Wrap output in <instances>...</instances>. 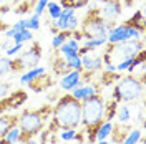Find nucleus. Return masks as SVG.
I'll list each match as a JSON object with an SVG mask.
<instances>
[{"mask_svg":"<svg viewBox=\"0 0 146 144\" xmlns=\"http://www.w3.org/2000/svg\"><path fill=\"white\" fill-rule=\"evenodd\" d=\"M46 12H48V15L52 20H56V18L60 17V13H62V7H60V3H55V2H48V5H46Z\"/></svg>","mask_w":146,"mask_h":144,"instance_id":"cd10ccee","label":"nucleus"},{"mask_svg":"<svg viewBox=\"0 0 146 144\" xmlns=\"http://www.w3.org/2000/svg\"><path fill=\"white\" fill-rule=\"evenodd\" d=\"M55 85L53 78L48 75V73H42V75H38L36 78H33L32 81H28L27 86L30 91H33V93H42V91H46L50 90L52 86Z\"/></svg>","mask_w":146,"mask_h":144,"instance_id":"9b49d317","label":"nucleus"},{"mask_svg":"<svg viewBox=\"0 0 146 144\" xmlns=\"http://www.w3.org/2000/svg\"><path fill=\"white\" fill-rule=\"evenodd\" d=\"M141 50H145V43L141 38H131V40H125V42H118V43H108L105 52L101 53V61H103V65H116L123 60L136 56Z\"/></svg>","mask_w":146,"mask_h":144,"instance_id":"20e7f679","label":"nucleus"},{"mask_svg":"<svg viewBox=\"0 0 146 144\" xmlns=\"http://www.w3.org/2000/svg\"><path fill=\"white\" fill-rule=\"evenodd\" d=\"M15 126H18V114H12V113L0 114V139Z\"/></svg>","mask_w":146,"mask_h":144,"instance_id":"dca6fc26","label":"nucleus"},{"mask_svg":"<svg viewBox=\"0 0 146 144\" xmlns=\"http://www.w3.org/2000/svg\"><path fill=\"white\" fill-rule=\"evenodd\" d=\"M78 25H80V18L76 17V15H72L70 18H66V30L68 32L78 30Z\"/></svg>","mask_w":146,"mask_h":144,"instance_id":"2f4dec72","label":"nucleus"},{"mask_svg":"<svg viewBox=\"0 0 146 144\" xmlns=\"http://www.w3.org/2000/svg\"><path fill=\"white\" fill-rule=\"evenodd\" d=\"M82 36L86 38H103L106 40V33L108 28L103 17L100 15V7H91L88 12L85 13V17L82 18V30H80Z\"/></svg>","mask_w":146,"mask_h":144,"instance_id":"423d86ee","label":"nucleus"},{"mask_svg":"<svg viewBox=\"0 0 146 144\" xmlns=\"http://www.w3.org/2000/svg\"><path fill=\"white\" fill-rule=\"evenodd\" d=\"M12 71V58L9 56H0V78Z\"/></svg>","mask_w":146,"mask_h":144,"instance_id":"a878e982","label":"nucleus"},{"mask_svg":"<svg viewBox=\"0 0 146 144\" xmlns=\"http://www.w3.org/2000/svg\"><path fill=\"white\" fill-rule=\"evenodd\" d=\"M139 119H138V121H139V123H141V126H145V106H141V108H139Z\"/></svg>","mask_w":146,"mask_h":144,"instance_id":"4c0bfd02","label":"nucleus"},{"mask_svg":"<svg viewBox=\"0 0 146 144\" xmlns=\"http://www.w3.org/2000/svg\"><path fill=\"white\" fill-rule=\"evenodd\" d=\"M52 111H53L52 104H43L36 109H23L18 114V129H20L18 144H27L42 129H45L52 118Z\"/></svg>","mask_w":146,"mask_h":144,"instance_id":"f03ea898","label":"nucleus"},{"mask_svg":"<svg viewBox=\"0 0 146 144\" xmlns=\"http://www.w3.org/2000/svg\"><path fill=\"white\" fill-rule=\"evenodd\" d=\"M3 139L9 144H18V139H20V129H18V126L12 127L9 133L3 136Z\"/></svg>","mask_w":146,"mask_h":144,"instance_id":"c85d7f7f","label":"nucleus"},{"mask_svg":"<svg viewBox=\"0 0 146 144\" xmlns=\"http://www.w3.org/2000/svg\"><path fill=\"white\" fill-rule=\"evenodd\" d=\"M121 76H123V75L119 71H106V70H103L101 75H100V78H98V85H100L101 88H105V86H113Z\"/></svg>","mask_w":146,"mask_h":144,"instance_id":"f3484780","label":"nucleus"},{"mask_svg":"<svg viewBox=\"0 0 146 144\" xmlns=\"http://www.w3.org/2000/svg\"><path fill=\"white\" fill-rule=\"evenodd\" d=\"M22 50H23V43H13L10 48L5 50V55H7L9 58H12V56H15L17 53H20Z\"/></svg>","mask_w":146,"mask_h":144,"instance_id":"473e14b6","label":"nucleus"},{"mask_svg":"<svg viewBox=\"0 0 146 144\" xmlns=\"http://www.w3.org/2000/svg\"><path fill=\"white\" fill-rule=\"evenodd\" d=\"M10 88H12V85H10L9 81H2L0 80V99H3L5 96H9Z\"/></svg>","mask_w":146,"mask_h":144,"instance_id":"72a5a7b5","label":"nucleus"},{"mask_svg":"<svg viewBox=\"0 0 146 144\" xmlns=\"http://www.w3.org/2000/svg\"><path fill=\"white\" fill-rule=\"evenodd\" d=\"M48 2H50V0H36L35 2V13L36 15H42V13L45 12Z\"/></svg>","mask_w":146,"mask_h":144,"instance_id":"c9c22d12","label":"nucleus"},{"mask_svg":"<svg viewBox=\"0 0 146 144\" xmlns=\"http://www.w3.org/2000/svg\"><path fill=\"white\" fill-rule=\"evenodd\" d=\"M40 60H42V45L36 40H32V45L27 50H22V53L15 60H12V71L10 73H20L27 71L30 68H35V66H38Z\"/></svg>","mask_w":146,"mask_h":144,"instance_id":"0eeeda50","label":"nucleus"},{"mask_svg":"<svg viewBox=\"0 0 146 144\" xmlns=\"http://www.w3.org/2000/svg\"><path fill=\"white\" fill-rule=\"evenodd\" d=\"M131 38H141V33L135 30L133 27H128L126 23H119L115 25L108 30L106 33V42L108 43H118V42H125V40H131Z\"/></svg>","mask_w":146,"mask_h":144,"instance_id":"6e6552de","label":"nucleus"},{"mask_svg":"<svg viewBox=\"0 0 146 144\" xmlns=\"http://www.w3.org/2000/svg\"><path fill=\"white\" fill-rule=\"evenodd\" d=\"M128 27H133L135 30H138L141 35H143V32H145V15H143V12H136L133 17L126 20L125 22Z\"/></svg>","mask_w":146,"mask_h":144,"instance_id":"a211bd4d","label":"nucleus"},{"mask_svg":"<svg viewBox=\"0 0 146 144\" xmlns=\"http://www.w3.org/2000/svg\"><path fill=\"white\" fill-rule=\"evenodd\" d=\"M129 131H131V127L128 126V123H118V124H113L110 137L115 144H123V141L126 139Z\"/></svg>","mask_w":146,"mask_h":144,"instance_id":"2eb2a0df","label":"nucleus"},{"mask_svg":"<svg viewBox=\"0 0 146 144\" xmlns=\"http://www.w3.org/2000/svg\"><path fill=\"white\" fill-rule=\"evenodd\" d=\"M46 70L43 68V66H35V68H30V70H27V71L22 75V78H20V83L22 85H27L28 81H32L33 78H36L38 75H42V73H45Z\"/></svg>","mask_w":146,"mask_h":144,"instance_id":"aec40b11","label":"nucleus"},{"mask_svg":"<svg viewBox=\"0 0 146 144\" xmlns=\"http://www.w3.org/2000/svg\"><path fill=\"white\" fill-rule=\"evenodd\" d=\"M121 10H123L121 0H106V2H103V5L100 7V15L103 17L108 30L111 27H115L116 18L121 15Z\"/></svg>","mask_w":146,"mask_h":144,"instance_id":"1a4fd4ad","label":"nucleus"},{"mask_svg":"<svg viewBox=\"0 0 146 144\" xmlns=\"http://www.w3.org/2000/svg\"><path fill=\"white\" fill-rule=\"evenodd\" d=\"M33 40V33H32V30H22V32H17L15 35L12 36V42L13 43H25V42H32Z\"/></svg>","mask_w":146,"mask_h":144,"instance_id":"412c9836","label":"nucleus"},{"mask_svg":"<svg viewBox=\"0 0 146 144\" xmlns=\"http://www.w3.org/2000/svg\"><path fill=\"white\" fill-rule=\"evenodd\" d=\"M118 104L119 103L118 101H115V99L105 101V109H103V119H105V121H113V119H115Z\"/></svg>","mask_w":146,"mask_h":144,"instance_id":"6ab92c4d","label":"nucleus"},{"mask_svg":"<svg viewBox=\"0 0 146 144\" xmlns=\"http://www.w3.org/2000/svg\"><path fill=\"white\" fill-rule=\"evenodd\" d=\"M50 61H52V70L56 76H63L66 73L72 71V68L68 66V63L65 61L63 55L60 53L58 50H55V53L52 55V58H50Z\"/></svg>","mask_w":146,"mask_h":144,"instance_id":"ddd939ff","label":"nucleus"},{"mask_svg":"<svg viewBox=\"0 0 146 144\" xmlns=\"http://www.w3.org/2000/svg\"><path fill=\"white\" fill-rule=\"evenodd\" d=\"M75 133H76V129H72V127H70V129H63V131L60 133V137H62L63 141H68V143H70V141H73V137H75Z\"/></svg>","mask_w":146,"mask_h":144,"instance_id":"f704fd0d","label":"nucleus"},{"mask_svg":"<svg viewBox=\"0 0 146 144\" xmlns=\"http://www.w3.org/2000/svg\"><path fill=\"white\" fill-rule=\"evenodd\" d=\"M95 144H108V141H106V139H105V141H96Z\"/></svg>","mask_w":146,"mask_h":144,"instance_id":"ea45409f","label":"nucleus"},{"mask_svg":"<svg viewBox=\"0 0 146 144\" xmlns=\"http://www.w3.org/2000/svg\"><path fill=\"white\" fill-rule=\"evenodd\" d=\"M100 85L96 83V85H91V83H88V85H83V86H80V88H75L73 91H70L72 93L73 98H76L80 103L82 101H85L86 98H90V96H93V94H96V93H100Z\"/></svg>","mask_w":146,"mask_h":144,"instance_id":"4468645a","label":"nucleus"},{"mask_svg":"<svg viewBox=\"0 0 146 144\" xmlns=\"http://www.w3.org/2000/svg\"><path fill=\"white\" fill-rule=\"evenodd\" d=\"M141 136H143V131H139V129H131V131L128 133L126 139L123 141V144H138L139 139H141Z\"/></svg>","mask_w":146,"mask_h":144,"instance_id":"bb28decb","label":"nucleus"},{"mask_svg":"<svg viewBox=\"0 0 146 144\" xmlns=\"http://www.w3.org/2000/svg\"><path fill=\"white\" fill-rule=\"evenodd\" d=\"M116 119H118V123H128L129 119H131V111H129V106H126V104H121V106H118V109H116Z\"/></svg>","mask_w":146,"mask_h":144,"instance_id":"5701e85b","label":"nucleus"},{"mask_svg":"<svg viewBox=\"0 0 146 144\" xmlns=\"http://www.w3.org/2000/svg\"><path fill=\"white\" fill-rule=\"evenodd\" d=\"M106 45V40H103V38H86V40H83L82 46H86V48H91V50H95V48H98V46H103Z\"/></svg>","mask_w":146,"mask_h":144,"instance_id":"c756f323","label":"nucleus"},{"mask_svg":"<svg viewBox=\"0 0 146 144\" xmlns=\"http://www.w3.org/2000/svg\"><path fill=\"white\" fill-rule=\"evenodd\" d=\"M0 56H2V53H0Z\"/></svg>","mask_w":146,"mask_h":144,"instance_id":"79ce46f5","label":"nucleus"},{"mask_svg":"<svg viewBox=\"0 0 146 144\" xmlns=\"http://www.w3.org/2000/svg\"><path fill=\"white\" fill-rule=\"evenodd\" d=\"M5 30H7V25H5V23H2V22H0V32H5Z\"/></svg>","mask_w":146,"mask_h":144,"instance_id":"58836bf2","label":"nucleus"},{"mask_svg":"<svg viewBox=\"0 0 146 144\" xmlns=\"http://www.w3.org/2000/svg\"><path fill=\"white\" fill-rule=\"evenodd\" d=\"M82 121V103L73 98L72 93H65L56 99L52 111V118L48 121V129L63 131V129H76Z\"/></svg>","mask_w":146,"mask_h":144,"instance_id":"f257e3e1","label":"nucleus"},{"mask_svg":"<svg viewBox=\"0 0 146 144\" xmlns=\"http://www.w3.org/2000/svg\"><path fill=\"white\" fill-rule=\"evenodd\" d=\"M98 2H106V0H98Z\"/></svg>","mask_w":146,"mask_h":144,"instance_id":"a19ab883","label":"nucleus"},{"mask_svg":"<svg viewBox=\"0 0 146 144\" xmlns=\"http://www.w3.org/2000/svg\"><path fill=\"white\" fill-rule=\"evenodd\" d=\"M90 3V0H60V7L63 9H82V7H86Z\"/></svg>","mask_w":146,"mask_h":144,"instance_id":"b1692460","label":"nucleus"},{"mask_svg":"<svg viewBox=\"0 0 146 144\" xmlns=\"http://www.w3.org/2000/svg\"><path fill=\"white\" fill-rule=\"evenodd\" d=\"M12 45H13V42H12V38H7V40H5L3 43H0V48H2V50H7V48H10Z\"/></svg>","mask_w":146,"mask_h":144,"instance_id":"e433bc0d","label":"nucleus"},{"mask_svg":"<svg viewBox=\"0 0 146 144\" xmlns=\"http://www.w3.org/2000/svg\"><path fill=\"white\" fill-rule=\"evenodd\" d=\"M27 28L28 30H38V28H40V15L32 13V15L27 18Z\"/></svg>","mask_w":146,"mask_h":144,"instance_id":"7c9ffc66","label":"nucleus"},{"mask_svg":"<svg viewBox=\"0 0 146 144\" xmlns=\"http://www.w3.org/2000/svg\"><path fill=\"white\" fill-rule=\"evenodd\" d=\"M111 127H113L111 121H103L101 126L98 127V133H96V141H105L111 133Z\"/></svg>","mask_w":146,"mask_h":144,"instance_id":"4be33fe9","label":"nucleus"},{"mask_svg":"<svg viewBox=\"0 0 146 144\" xmlns=\"http://www.w3.org/2000/svg\"><path fill=\"white\" fill-rule=\"evenodd\" d=\"M27 98H28V94L23 90H17L13 93H9V96L0 99V114L7 113L10 109H18L20 106H23Z\"/></svg>","mask_w":146,"mask_h":144,"instance_id":"9d476101","label":"nucleus"},{"mask_svg":"<svg viewBox=\"0 0 146 144\" xmlns=\"http://www.w3.org/2000/svg\"><path fill=\"white\" fill-rule=\"evenodd\" d=\"M68 38H72V32H68V30H65V32H58V33L53 36V40H52V46L56 50L60 45H63Z\"/></svg>","mask_w":146,"mask_h":144,"instance_id":"393cba45","label":"nucleus"},{"mask_svg":"<svg viewBox=\"0 0 146 144\" xmlns=\"http://www.w3.org/2000/svg\"><path fill=\"white\" fill-rule=\"evenodd\" d=\"M105 96L100 93L93 94L90 98H86L85 101H82V123L83 129L88 139V144H95L96 143V133L98 127L101 126L103 119V109H105Z\"/></svg>","mask_w":146,"mask_h":144,"instance_id":"7ed1b4c3","label":"nucleus"},{"mask_svg":"<svg viewBox=\"0 0 146 144\" xmlns=\"http://www.w3.org/2000/svg\"><path fill=\"white\" fill-rule=\"evenodd\" d=\"M145 93V81L139 80L136 75H123L116 83L113 90V99L118 103H129L143 98Z\"/></svg>","mask_w":146,"mask_h":144,"instance_id":"39448f33","label":"nucleus"},{"mask_svg":"<svg viewBox=\"0 0 146 144\" xmlns=\"http://www.w3.org/2000/svg\"><path fill=\"white\" fill-rule=\"evenodd\" d=\"M85 83L80 80V71H76V70H72L70 73H66L62 76V80H60V88L63 91H73L75 88H80L83 86Z\"/></svg>","mask_w":146,"mask_h":144,"instance_id":"f8f14e48","label":"nucleus"}]
</instances>
